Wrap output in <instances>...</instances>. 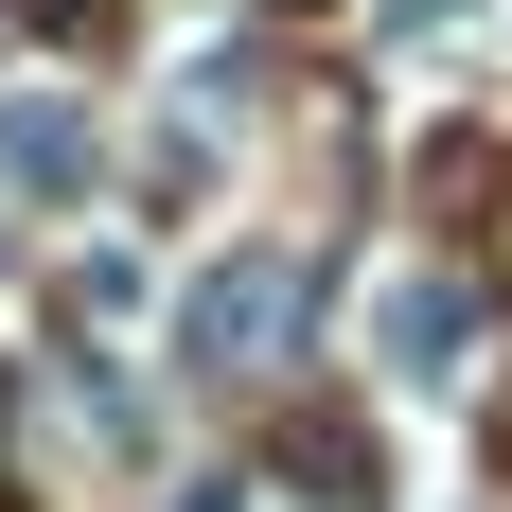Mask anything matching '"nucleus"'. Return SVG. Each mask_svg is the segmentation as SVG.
<instances>
[{"instance_id": "f257e3e1", "label": "nucleus", "mask_w": 512, "mask_h": 512, "mask_svg": "<svg viewBox=\"0 0 512 512\" xmlns=\"http://www.w3.org/2000/svg\"><path fill=\"white\" fill-rule=\"evenodd\" d=\"M177 336H195L212 371H230V354H265V336H283V265H212L195 301H177Z\"/></svg>"}, {"instance_id": "f03ea898", "label": "nucleus", "mask_w": 512, "mask_h": 512, "mask_svg": "<svg viewBox=\"0 0 512 512\" xmlns=\"http://www.w3.org/2000/svg\"><path fill=\"white\" fill-rule=\"evenodd\" d=\"M0 177H18V195H71V177H89V124H71V106H0Z\"/></svg>"}, {"instance_id": "7ed1b4c3", "label": "nucleus", "mask_w": 512, "mask_h": 512, "mask_svg": "<svg viewBox=\"0 0 512 512\" xmlns=\"http://www.w3.org/2000/svg\"><path fill=\"white\" fill-rule=\"evenodd\" d=\"M389 354H407V371H460L477 354V301H460V283H389Z\"/></svg>"}, {"instance_id": "20e7f679", "label": "nucleus", "mask_w": 512, "mask_h": 512, "mask_svg": "<svg viewBox=\"0 0 512 512\" xmlns=\"http://www.w3.org/2000/svg\"><path fill=\"white\" fill-rule=\"evenodd\" d=\"M177 512H248V495H230V477H195V495H177Z\"/></svg>"}]
</instances>
